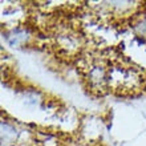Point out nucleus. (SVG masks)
I'll list each match as a JSON object with an SVG mask.
<instances>
[]
</instances>
